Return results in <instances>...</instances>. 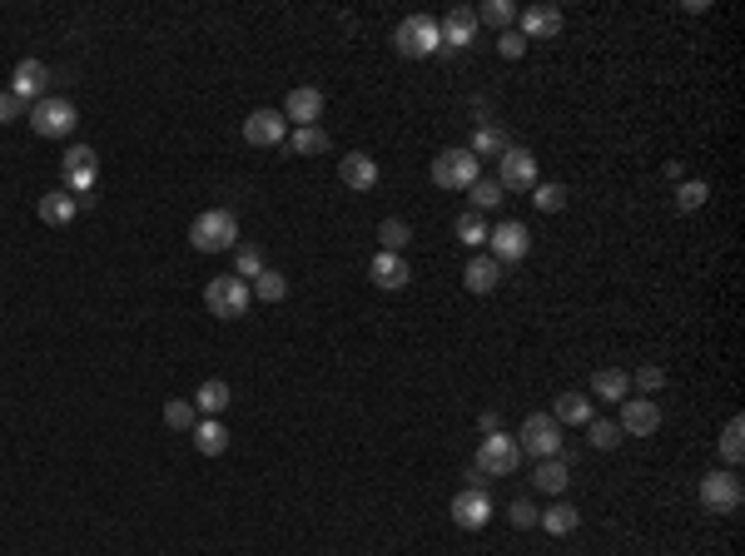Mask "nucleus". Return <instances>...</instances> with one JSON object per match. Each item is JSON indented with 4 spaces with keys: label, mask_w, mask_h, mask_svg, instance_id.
Segmentation results:
<instances>
[{
    "label": "nucleus",
    "mask_w": 745,
    "mask_h": 556,
    "mask_svg": "<svg viewBox=\"0 0 745 556\" xmlns=\"http://www.w3.org/2000/svg\"><path fill=\"white\" fill-rule=\"evenodd\" d=\"M189 244L199 254H224V249H239V219L229 209H204L194 214L189 224Z\"/></svg>",
    "instance_id": "nucleus-1"
},
{
    "label": "nucleus",
    "mask_w": 745,
    "mask_h": 556,
    "mask_svg": "<svg viewBox=\"0 0 745 556\" xmlns=\"http://www.w3.org/2000/svg\"><path fill=\"white\" fill-rule=\"evenodd\" d=\"M438 45H443V30H438L433 15H408L393 30V50L408 55V60H428V55H438Z\"/></svg>",
    "instance_id": "nucleus-2"
},
{
    "label": "nucleus",
    "mask_w": 745,
    "mask_h": 556,
    "mask_svg": "<svg viewBox=\"0 0 745 556\" xmlns=\"http://www.w3.org/2000/svg\"><path fill=\"white\" fill-rule=\"evenodd\" d=\"M75 125H80V110L60 95H45L40 105H30V130L40 139H70Z\"/></svg>",
    "instance_id": "nucleus-3"
},
{
    "label": "nucleus",
    "mask_w": 745,
    "mask_h": 556,
    "mask_svg": "<svg viewBox=\"0 0 745 556\" xmlns=\"http://www.w3.org/2000/svg\"><path fill=\"white\" fill-rule=\"evenodd\" d=\"M249 303H254V293H249L244 278L224 274V278H209V283H204V308H209L214 318H244Z\"/></svg>",
    "instance_id": "nucleus-4"
},
{
    "label": "nucleus",
    "mask_w": 745,
    "mask_h": 556,
    "mask_svg": "<svg viewBox=\"0 0 745 556\" xmlns=\"http://www.w3.org/2000/svg\"><path fill=\"white\" fill-rule=\"evenodd\" d=\"M517 462H522L517 437H512V432H487V442L477 447V467H472V477H477V472H482V477H512Z\"/></svg>",
    "instance_id": "nucleus-5"
},
{
    "label": "nucleus",
    "mask_w": 745,
    "mask_h": 556,
    "mask_svg": "<svg viewBox=\"0 0 745 556\" xmlns=\"http://www.w3.org/2000/svg\"><path fill=\"white\" fill-rule=\"evenodd\" d=\"M482 179V159L472 149H443L433 159V184L438 189H472Z\"/></svg>",
    "instance_id": "nucleus-6"
},
{
    "label": "nucleus",
    "mask_w": 745,
    "mask_h": 556,
    "mask_svg": "<svg viewBox=\"0 0 745 556\" xmlns=\"http://www.w3.org/2000/svg\"><path fill=\"white\" fill-rule=\"evenodd\" d=\"M741 502H745V487L736 472H706L701 477V507L706 512L731 517V512H741Z\"/></svg>",
    "instance_id": "nucleus-7"
},
{
    "label": "nucleus",
    "mask_w": 745,
    "mask_h": 556,
    "mask_svg": "<svg viewBox=\"0 0 745 556\" xmlns=\"http://www.w3.org/2000/svg\"><path fill=\"white\" fill-rule=\"evenodd\" d=\"M517 447L532 452V457H557L562 452V422L552 413H532L517 432Z\"/></svg>",
    "instance_id": "nucleus-8"
},
{
    "label": "nucleus",
    "mask_w": 745,
    "mask_h": 556,
    "mask_svg": "<svg viewBox=\"0 0 745 556\" xmlns=\"http://www.w3.org/2000/svg\"><path fill=\"white\" fill-rule=\"evenodd\" d=\"M95 169H100L95 149H90V144H70V149H65V159H60V179H65V194L85 199V194L95 189Z\"/></svg>",
    "instance_id": "nucleus-9"
},
{
    "label": "nucleus",
    "mask_w": 745,
    "mask_h": 556,
    "mask_svg": "<svg viewBox=\"0 0 745 556\" xmlns=\"http://www.w3.org/2000/svg\"><path fill=\"white\" fill-rule=\"evenodd\" d=\"M497 184H502V194L507 189H537V159H532V149L507 144L502 149V164H497Z\"/></svg>",
    "instance_id": "nucleus-10"
},
{
    "label": "nucleus",
    "mask_w": 745,
    "mask_h": 556,
    "mask_svg": "<svg viewBox=\"0 0 745 556\" xmlns=\"http://www.w3.org/2000/svg\"><path fill=\"white\" fill-rule=\"evenodd\" d=\"M487 244H492V259H497V264H522V259L532 254V234H527V224H517V219L497 224V229L487 234Z\"/></svg>",
    "instance_id": "nucleus-11"
},
{
    "label": "nucleus",
    "mask_w": 745,
    "mask_h": 556,
    "mask_svg": "<svg viewBox=\"0 0 745 556\" xmlns=\"http://www.w3.org/2000/svg\"><path fill=\"white\" fill-rule=\"evenodd\" d=\"M452 522H457L462 532H482V527L492 522V497L477 492V487L457 492V497H452Z\"/></svg>",
    "instance_id": "nucleus-12"
},
{
    "label": "nucleus",
    "mask_w": 745,
    "mask_h": 556,
    "mask_svg": "<svg viewBox=\"0 0 745 556\" xmlns=\"http://www.w3.org/2000/svg\"><path fill=\"white\" fill-rule=\"evenodd\" d=\"M45 85H50V70H45L40 60H20L15 75H10V95H15L20 105H40V100H45Z\"/></svg>",
    "instance_id": "nucleus-13"
},
{
    "label": "nucleus",
    "mask_w": 745,
    "mask_h": 556,
    "mask_svg": "<svg viewBox=\"0 0 745 556\" xmlns=\"http://www.w3.org/2000/svg\"><path fill=\"white\" fill-rule=\"evenodd\" d=\"M289 135V120L279 115V110H254L249 120H244V139L254 144V149H274V144H284Z\"/></svg>",
    "instance_id": "nucleus-14"
},
{
    "label": "nucleus",
    "mask_w": 745,
    "mask_h": 556,
    "mask_svg": "<svg viewBox=\"0 0 745 556\" xmlns=\"http://www.w3.org/2000/svg\"><path fill=\"white\" fill-rule=\"evenodd\" d=\"M438 30H443V45H447V50H462V45H472V40H477V10H472V5H452L443 20H438Z\"/></svg>",
    "instance_id": "nucleus-15"
},
{
    "label": "nucleus",
    "mask_w": 745,
    "mask_h": 556,
    "mask_svg": "<svg viewBox=\"0 0 745 556\" xmlns=\"http://www.w3.org/2000/svg\"><path fill=\"white\" fill-rule=\"evenodd\" d=\"M621 432H631V437H651L656 427H661V408L651 403V398H626L621 403V422H616Z\"/></svg>",
    "instance_id": "nucleus-16"
},
{
    "label": "nucleus",
    "mask_w": 745,
    "mask_h": 556,
    "mask_svg": "<svg viewBox=\"0 0 745 556\" xmlns=\"http://www.w3.org/2000/svg\"><path fill=\"white\" fill-rule=\"evenodd\" d=\"M318 115H323V90H313V85L289 90V100H284V120H294L298 130H308V125H318Z\"/></svg>",
    "instance_id": "nucleus-17"
},
{
    "label": "nucleus",
    "mask_w": 745,
    "mask_h": 556,
    "mask_svg": "<svg viewBox=\"0 0 745 556\" xmlns=\"http://www.w3.org/2000/svg\"><path fill=\"white\" fill-rule=\"evenodd\" d=\"M562 35V10L557 5H527L522 10V40H557Z\"/></svg>",
    "instance_id": "nucleus-18"
},
{
    "label": "nucleus",
    "mask_w": 745,
    "mask_h": 556,
    "mask_svg": "<svg viewBox=\"0 0 745 556\" xmlns=\"http://www.w3.org/2000/svg\"><path fill=\"white\" fill-rule=\"evenodd\" d=\"M338 179L348 184V189H358V194H368L373 184H378V159L373 154H348V159H338Z\"/></svg>",
    "instance_id": "nucleus-19"
},
{
    "label": "nucleus",
    "mask_w": 745,
    "mask_h": 556,
    "mask_svg": "<svg viewBox=\"0 0 745 556\" xmlns=\"http://www.w3.org/2000/svg\"><path fill=\"white\" fill-rule=\"evenodd\" d=\"M35 214H40L50 229H65V224L80 214V199L65 194V189H55V194H40V199H35Z\"/></svg>",
    "instance_id": "nucleus-20"
},
{
    "label": "nucleus",
    "mask_w": 745,
    "mask_h": 556,
    "mask_svg": "<svg viewBox=\"0 0 745 556\" xmlns=\"http://www.w3.org/2000/svg\"><path fill=\"white\" fill-rule=\"evenodd\" d=\"M368 274H373V283H378V288H388V293H398V288H408V278H413V269L403 264V254H378V259L368 264Z\"/></svg>",
    "instance_id": "nucleus-21"
},
{
    "label": "nucleus",
    "mask_w": 745,
    "mask_h": 556,
    "mask_svg": "<svg viewBox=\"0 0 745 556\" xmlns=\"http://www.w3.org/2000/svg\"><path fill=\"white\" fill-rule=\"evenodd\" d=\"M462 283H467V293H492L502 283V264L487 254H472V264L462 269Z\"/></svg>",
    "instance_id": "nucleus-22"
},
{
    "label": "nucleus",
    "mask_w": 745,
    "mask_h": 556,
    "mask_svg": "<svg viewBox=\"0 0 745 556\" xmlns=\"http://www.w3.org/2000/svg\"><path fill=\"white\" fill-rule=\"evenodd\" d=\"M229 403H234V388H229L224 378H209V383H199V393H194V413L199 417H219Z\"/></svg>",
    "instance_id": "nucleus-23"
},
{
    "label": "nucleus",
    "mask_w": 745,
    "mask_h": 556,
    "mask_svg": "<svg viewBox=\"0 0 745 556\" xmlns=\"http://www.w3.org/2000/svg\"><path fill=\"white\" fill-rule=\"evenodd\" d=\"M189 437H194V447H199L204 457H219V452H229V427H224L219 417H199Z\"/></svg>",
    "instance_id": "nucleus-24"
},
{
    "label": "nucleus",
    "mask_w": 745,
    "mask_h": 556,
    "mask_svg": "<svg viewBox=\"0 0 745 556\" xmlns=\"http://www.w3.org/2000/svg\"><path fill=\"white\" fill-rule=\"evenodd\" d=\"M567 482H572V477H567V462H562V457H542V462H537V472H532V487H537V492H547V497H562V492H567Z\"/></svg>",
    "instance_id": "nucleus-25"
},
{
    "label": "nucleus",
    "mask_w": 745,
    "mask_h": 556,
    "mask_svg": "<svg viewBox=\"0 0 745 556\" xmlns=\"http://www.w3.org/2000/svg\"><path fill=\"white\" fill-rule=\"evenodd\" d=\"M537 527H547L552 537H572V532L582 527V512H577L572 502H552V507L537 517Z\"/></svg>",
    "instance_id": "nucleus-26"
},
{
    "label": "nucleus",
    "mask_w": 745,
    "mask_h": 556,
    "mask_svg": "<svg viewBox=\"0 0 745 556\" xmlns=\"http://www.w3.org/2000/svg\"><path fill=\"white\" fill-rule=\"evenodd\" d=\"M592 393L601 403H626V393H631V373H621V368H601L592 378Z\"/></svg>",
    "instance_id": "nucleus-27"
},
{
    "label": "nucleus",
    "mask_w": 745,
    "mask_h": 556,
    "mask_svg": "<svg viewBox=\"0 0 745 556\" xmlns=\"http://www.w3.org/2000/svg\"><path fill=\"white\" fill-rule=\"evenodd\" d=\"M552 417H557L562 427H587V422H592V398H587V393H562Z\"/></svg>",
    "instance_id": "nucleus-28"
},
{
    "label": "nucleus",
    "mask_w": 745,
    "mask_h": 556,
    "mask_svg": "<svg viewBox=\"0 0 745 556\" xmlns=\"http://www.w3.org/2000/svg\"><path fill=\"white\" fill-rule=\"evenodd\" d=\"M378 244H383V254H403V249L413 244L408 219H383V224H378Z\"/></svg>",
    "instance_id": "nucleus-29"
},
{
    "label": "nucleus",
    "mask_w": 745,
    "mask_h": 556,
    "mask_svg": "<svg viewBox=\"0 0 745 556\" xmlns=\"http://www.w3.org/2000/svg\"><path fill=\"white\" fill-rule=\"evenodd\" d=\"M249 293H254L259 303H279V298L289 293V278H284V274H274V269H264V274H259L254 283H249Z\"/></svg>",
    "instance_id": "nucleus-30"
},
{
    "label": "nucleus",
    "mask_w": 745,
    "mask_h": 556,
    "mask_svg": "<svg viewBox=\"0 0 745 556\" xmlns=\"http://www.w3.org/2000/svg\"><path fill=\"white\" fill-rule=\"evenodd\" d=\"M721 457H726L731 467L745 457V417H731V422H726V432H721Z\"/></svg>",
    "instance_id": "nucleus-31"
},
{
    "label": "nucleus",
    "mask_w": 745,
    "mask_h": 556,
    "mask_svg": "<svg viewBox=\"0 0 745 556\" xmlns=\"http://www.w3.org/2000/svg\"><path fill=\"white\" fill-rule=\"evenodd\" d=\"M706 199H711V184H706V179H686V184L676 189V209H681V214H696Z\"/></svg>",
    "instance_id": "nucleus-32"
},
{
    "label": "nucleus",
    "mask_w": 745,
    "mask_h": 556,
    "mask_svg": "<svg viewBox=\"0 0 745 556\" xmlns=\"http://www.w3.org/2000/svg\"><path fill=\"white\" fill-rule=\"evenodd\" d=\"M259 274H264V254H259L254 244H239V249H234V278L254 283Z\"/></svg>",
    "instance_id": "nucleus-33"
},
{
    "label": "nucleus",
    "mask_w": 745,
    "mask_h": 556,
    "mask_svg": "<svg viewBox=\"0 0 745 556\" xmlns=\"http://www.w3.org/2000/svg\"><path fill=\"white\" fill-rule=\"evenodd\" d=\"M477 20H487V25L507 30V25L517 20V5H512V0H482V5H477Z\"/></svg>",
    "instance_id": "nucleus-34"
},
{
    "label": "nucleus",
    "mask_w": 745,
    "mask_h": 556,
    "mask_svg": "<svg viewBox=\"0 0 745 556\" xmlns=\"http://www.w3.org/2000/svg\"><path fill=\"white\" fill-rule=\"evenodd\" d=\"M467 194H472V214H487V209L502 204V184H497V179H477Z\"/></svg>",
    "instance_id": "nucleus-35"
},
{
    "label": "nucleus",
    "mask_w": 745,
    "mask_h": 556,
    "mask_svg": "<svg viewBox=\"0 0 745 556\" xmlns=\"http://www.w3.org/2000/svg\"><path fill=\"white\" fill-rule=\"evenodd\" d=\"M467 149H472L477 159H487V154H502V149H507V135H502L497 125H482V130L472 135V144H467Z\"/></svg>",
    "instance_id": "nucleus-36"
},
{
    "label": "nucleus",
    "mask_w": 745,
    "mask_h": 556,
    "mask_svg": "<svg viewBox=\"0 0 745 556\" xmlns=\"http://www.w3.org/2000/svg\"><path fill=\"white\" fill-rule=\"evenodd\" d=\"M164 422H169L174 432H194L199 413H194V403H189V398H174V403H164Z\"/></svg>",
    "instance_id": "nucleus-37"
},
{
    "label": "nucleus",
    "mask_w": 745,
    "mask_h": 556,
    "mask_svg": "<svg viewBox=\"0 0 745 556\" xmlns=\"http://www.w3.org/2000/svg\"><path fill=\"white\" fill-rule=\"evenodd\" d=\"M487 234H492V229L482 224V214H462V219H457V239H462L467 249H482Z\"/></svg>",
    "instance_id": "nucleus-38"
},
{
    "label": "nucleus",
    "mask_w": 745,
    "mask_h": 556,
    "mask_svg": "<svg viewBox=\"0 0 745 556\" xmlns=\"http://www.w3.org/2000/svg\"><path fill=\"white\" fill-rule=\"evenodd\" d=\"M294 154H323L328 149V135H323V125H308V130H294Z\"/></svg>",
    "instance_id": "nucleus-39"
},
{
    "label": "nucleus",
    "mask_w": 745,
    "mask_h": 556,
    "mask_svg": "<svg viewBox=\"0 0 745 556\" xmlns=\"http://www.w3.org/2000/svg\"><path fill=\"white\" fill-rule=\"evenodd\" d=\"M532 204H537L542 214H557V209L567 204V189H562V184H537V199H532Z\"/></svg>",
    "instance_id": "nucleus-40"
},
{
    "label": "nucleus",
    "mask_w": 745,
    "mask_h": 556,
    "mask_svg": "<svg viewBox=\"0 0 745 556\" xmlns=\"http://www.w3.org/2000/svg\"><path fill=\"white\" fill-rule=\"evenodd\" d=\"M587 437H592V447L611 452V447L621 442V427H616V422H587Z\"/></svg>",
    "instance_id": "nucleus-41"
},
{
    "label": "nucleus",
    "mask_w": 745,
    "mask_h": 556,
    "mask_svg": "<svg viewBox=\"0 0 745 556\" xmlns=\"http://www.w3.org/2000/svg\"><path fill=\"white\" fill-rule=\"evenodd\" d=\"M522 50H527L522 30H502V35H497V55H502V60H522Z\"/></svg>",
    "instance_id": "nucleus-42"
},
{
    "label": "nucleus",
    "mask_w": 745,
    "mask_h": 556,
    "mask_svg": "<svg viewBox=\"0 0 745 556\" xmlns=\"http://www.w3.org/2000/svg\"><path fill=\"white\" fill-rule=\"evenodd\" d=\"M636 388H641V393H661V388H666V368H656V363L636 368Z\"/></svg>",
    "instance_id": "nucleus-43"
},
{
    "label": "nucleus",
    "mask_w": 745,
    "mask_h": 556,
    "mask_svg": "<svg viewBox=\"0 0 745 556\" xmlns=\"http://www.w3.org/2000/svg\"><path fill=\"white\" fill-rule=\"evenodd\" d=\"M537 517H542V512H537L527 497H517V502H512V527H537Z\"/></svg>",
    "instance_id": "nucleus-44"
},
{
    "label": "nucleus",
    "mask_w": 745,
    "mask_h": 556,
    "mask_svg": "<svg viewBox=\"0 0 745 556\" xmlns=\"http://www.w3.org/2000/svg\"><path fill=\"white\" fill-rule=\"evenodd\" d=\"M20 110H25V105H20V100H15L10 90H0V125H10V120H20Z\"/></svg>",
    "instance_id": "nucleus-45"
}]
</instances>
